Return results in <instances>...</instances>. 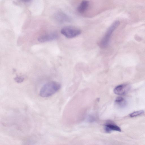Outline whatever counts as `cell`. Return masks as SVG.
I'll return each instance as SVG.
<instances>
[{"instance_id": "obj_1", "label": "cell", "mask_w": 145, "mask_h": 145, "mask_svg": "<svg viewBox=\"0 0 145 145\" xmlns=\"http://www.w3.org/2000/svg\"><path fill=\"white\" fill-rule=\"evenodd\" d=\"M61 87L60 84L56 81H51L46 83L42 87L39 92L41 97H49L57 91Z\"/></svg>"}, {"instance_id": "obj_2", "label": "cell", "mask_w": 145, "mask_h": 145, "mask_svg": "<svg viewBox=\"0 0 145 145\" xmlns=\"http://www.w3.org/2000/svg\"><path fill=\"white\" fill-rule=\"evenodd\" d=\"M120 22L116 20L114 22L108 29L104 36L101 39L100 46L101 48H104L108 45L111 36L115 29L119 25Z\"/></svg>"}, {"instance_id": "obj_3", "label": "cell", "mask_w": 145, "mask_h": 145, "mask_svg": "<svg viewBox=\"0 0 145 145\" xmlns=\"http://www.w3.org/2000/svg\"><path fill=\"white\" fill-rule=\"evenodd\" d=\"M61 33L67 38H72L80 35L81 31L77 28L67 26L63 27L61 30Z\"/></svg>"}, {"instance_id": "obj_4", "label": "cell", "mask_w": 145, "mask_h": 145, "mask_svg": "<svg viewBox=\"0 0 145 145\" xmlns=\"http://www.w3.org/2000/svg\"><path fill=\"white\" fill-rule=\"evenodd\" d=\"M58 37L57 34L56 32H52L40 36L38 38V40L40 42H45L54 40Z\"/></svg>"}, {"instance_id": "obj_5", "label": "cell", "mask_w": 145, "mask_h": 145, "mask_svg": "<svg viewBox=\"0 0 145 145\" xmlns=\"http://www.w3.org/2000/svg\"><path fill=\"white\" fill-rule=\"evenodd\" d=\"M54 18L57 22L60 23L69 22L71 20L68 16L61 11H58L56 13Z\"/></svg>"}, {"instance_id": "obj_6", "label": "cell", "mask_w": 145, "mask_h": 145, "mask_svg": "<svg viewBox=\"0 0 145 145\" xmlns=\"http://www.w3.org/2000/svg\"><path fill=\"white\" fill-rule=\"evenodd\" d=\"M130 87L129 85L122 84L116 87L114 89V92L116 94L123 95L127 93L129 91Z\"/></svg>"}, {"instance_id": "obj_7", "label": "cell", "mask_w": 145, "mask_h": 145, "mask_svg": "<svg viewBox=\"0 0 145 145\" xmlns=\"http://www.w3.org/2000/svg\"><path fill=\"white\" fill-rule=\"evenodd\" d=\"M105 131L107 133H110L112 131L120 132V128L114 124L108 123L105 125Z\"/></svg>"}, {"instance_id": "obj_8", "label": "cell", "mask_w": 145, "mask_h": 145, "mask_svg": "<svg viewBox=\"0 0 145 145\" xmlns=\"http://www.w3.org/2000/svg\"><path fill=\"white\" fill-rule=\"evenodd\" d=\"M89 4V2L88 1H82L77 8L78 11L81 13L84 12L87 9Z\"/></svg>"}, {"instance_id": "obj_9", "label": "cell", "mask_w": 145, "mask_h": 145, "mask_svg": "<svg viewBox=\"0 0 145 145\" xmlns=\"http://www.w3.org/2000/svg\"><path fill=\"white\" fill-rule=\"evenodd\" d=\"M115 103L118 106L123 107L126 105V102L123 98L119 97H117L116 99Z\"/></svg>"}, {"instance_id": "obj_10", "label": "cell", "mask_w": 145, "mask_h": 145, "mask_svg": "<svg viewBox=\"0 0 145 145\" xmlns=\"http://www.w3.org/2000/svg\"><path fill=\"white\" fill-rule=\"evenodd\" d=\"M144 112V111L142 110L136 111L130 114L129 116L131 117H135L141 115Z\"/></svg>"}, {"instance_id": "obj_11", "label": "cell", "mask_w": 145, "mask_h": 145, "mask_svg": "<svg viewBox=\"0 0 145 145\" xmlns=\"http://www.w3.org/2000/svg\"><path fill=\"white\" fill-rule=\"evenodd\" d=\"M24 78L22 77H19L15 78V80L17 82H21L23 81Z\"/></svg>"}]
</instances>
